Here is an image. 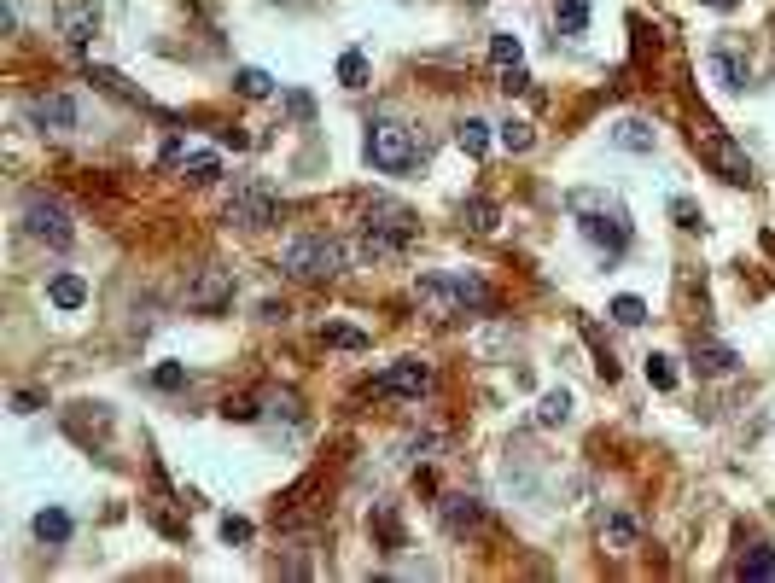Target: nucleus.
Listing matches in <instances>:
<instances>
[{
    "mask_svg": "<svg viewBox=\"0 0 775 583\" xmlns=\"http://www.w3.org/2000/svg\"><path fill=\"white\" fill-rule=\"evenodd\" d=\"M414 304L426 309L432 321H455V315H467V309H490V286L467 269H455V275H420L414 280Z\"/></svg>",
    "mask_w": 775,
    "mask_h": 583,
    "instance_id": "f257e3e1",
    "label": "nucleus"
},
{
    "mask_svg": "<svg viewBox=\"0 0 775 583\" xmlns=\"http://www.w3.org/2000/svg\"><path fill=\"white\" fill-rule=\"evenodd\" d=\"M414 240H420L414 210L391 205V199H373V205H368V222H362V257H368V263H385V257L408 251Z\"/></svg>",
    "mask_w": 775,
    "mask_h": 583,
    "instance_id": "f03ea898",
    "label": "nucleus"
},
{
    "mask_svg": "<svg viewBox=\"0 0 775 583\" xmlns=\"http://www.w3.org/2000/svg\"><path fill=\"white\" fill-rule=\"evenodd\" d=\"M280 269L298 280H338L344 275V245L327 240V234H298L280 251Z\"/></svg>",
    "mask_w": 775,
    "mask_h": 583,
    "instance_id": "7ed1b4c3",
    "label": "nucleus"
},
{
    "mask_svg": "<svg viewBox=\"0 0 775 583\" xmlns=\"http://www.w3.org/2000/svg\"><path fill=\"white\" fill-rule=\"evenodd\" d=\"M414 158H420V140H414L408 123H397V117L368 123V164H373V170L403 175V170H414Z\"/></svg>",
    "mask_w": 775,
    "mask_h": 583,
    "instance_id": "20e7f679",
    "label": "nucleus"
},
{
    "mask_svg": "<svg viewBox=\"0 0 775 583\" xmlns=\"http://www.w3.org/2000/svg\"><path fill=\"white\" fill-rule=\"evenodd\" d=\"M572 210H577V228H583V240L595 245V251H607V257H618V251L630 245V222H624V210H618V205H601V199L577 193V199H572Z\"/></svg>",
    "mask_w": 775,
    "mask_h": 583,
    "instance_id": "39448f33",
    "label": "nucleus"
},
{
    "mask_svg": "<svg viewBox=\"0 0 775 583\" xmlns=\"http://www.w3.org/2000/svg\"><path fill=\"white\" fill-rule=\"evenodd\" d=\"M274 216H280V193H274L263 175L234 181V193H228V222L234 228H269Z\"/></svg>",
    "mask_w": 775,
    "mask_h": 583,
    "instance_id": "423d86ee",
    "label": "nucleus"
},
{
    "mask_svg": "<svg viewBox=\"0 0 775 583\" xmlns=\"http://www.w3.org/2000/svg\"><path fill=\"white\" fill-rule=\"evenodd\" d=\"M24 234H30L35 245H53V251H65L70 245V210L59 205V199H47V193H30L24 199Z\"/></svg>",
    "mask_w": 775,
    "mask_h": 583,
    "instance_id": "0eeeda50",
    "label": "nucleus"
},
{
    "mask_svg": "<svg viewBox=\"0 0 775 583\" xmlns=\"http://www.w3.org/2000/svg\"><path fill=\"white\" fill-rule=\"evenodd\" d=\"M228 304H234V269H222V263L199 269L193 286H187V309L193 315H216V309H228Z\"/></svg>",
    "mask_w": 775,
    "mask_h": 583,
    "instance_id": "6e6552de",
    "label": "nucleus"
},
{
    "mask_svg": "<svg viewBox=\"0 0 775 583\" xmlns=\"http://www.w3.org/2000/svg\"><path fill=\"white\" fill-rule=\"evenodd\" d=\"M700 152H706V164L723 175V181H735V187H741V181H752V158H746L741 146H735V135H723V129H706V135H700Z\"/></svg>",
    "mask_w": 775,
    "mask_h": 583,
    "instance_id": "1a4fd4ad",
    "label": "nucleus"
},
{
    "mask_svg": "<svg viewBox=\"0 0 775 583\" xmlns=\"http://www.w3.org/2000/svg\"><path fill=\"white\" fill-rule=\"evenodd\" d=\"M53 24H59V35H65L70 47H88L100 35V6L94 0H59L53 6Z\"/></svg>",
    "mask_w": 775,
    "mask_h": 583,
    "instance_id": "9d476101",
    "label": "nucleus"
},
{
    "mask_svg": "<svg viewBox=\"0 0 775 583\" xmlns=\"http://www.w3.org/2000/svg\"><path fill=\"white\" fill-rule=\"evenodd\" d=\"M30 123L41 129V135H70V129L82 123V111H76L70 94H35V100H30Z\"/></svg>",
    "mask_w": 775,
    "mask_h": 583,
    "instance_id": "9b49d317",
    "label": "nucleus"
},
{
    "mask_svg": "<svg viewBox=\"0 0 775 583\" xmlns=\"http://www.w3.org/2000/svg\"><path fill=\"white\" fill-rule=\"evenodd\" d=\"M426 385H432L426 362H397V368H385V374L373 379V397H420Z\"/></svg>",
    "mask_w": 775,
    "mask_h": 583,
    "instance_id": "f8f14e48",
    "label": "nucleus"
},
{
    "mask_svg": "<svg viewBox=\"0 0 775 583\" xmlns=\"http://www.w3.org/2000/svg\"><path fill=\"white\" fill-rule=\"evenodd\" d=\"M601 543H607L612 554H636V549H641V525H636V514H624V508L601 514Z\"/></svg>",
    "mask_w": 775,
    "mask_h": 583,
    "instance_id": "ddd939ff",
    "label": "nucleus"
},
{
    "mask_svg": "<svg viewBox=\"0 0 775 583\" xmlns=\"http://www.w3.org/2000/svg\"><path fill=\"white\" fill-rule=\"evenodd\" d=\"M607 135H612V146H624V152H653V146H659V129H653L647 117H618Z\"/></svg>",
    "mask_w": 775,
    "mask_h": 583,
    "instance_id": "4468645a",
    "label": "nucleus"
},
{
    "mask_svg": "<svg viewBox=\"0 0 775 583\" xmlns=\"http://www.w3.org/2000/svg\"><path fill=\"white\" fill-rule=\"evenodd\" d=\"M478 519H484V508L472 502V496H443V525L461 537V531H478Z\"/></svg>",
    "mask_w": 775,
    "mask_h": 583,
    "instance_id": "2eb2a0df",
    "label": "nucleus"
},
{
    "mask_svg": "<svg viewBox=\"0 0 775 583\" xmlns=\"http://www.w3.org/2000/svg\"><path fill=\"white\" fill-rule=\"evenodd\" d=\"M47 298H53V309H82L88 304V280L82 275H53L47 280Z\"/></svg>",
    "mask_w": 775,
    "mask_h": 583,
    "instance_id": "dca6fc26",
    "label": "nucleus"
},
{
    "mask_svg": "<svg viewBox=\"0 0 775 583\" xmlns=\"http://www.w3.org/2000/svg\"><path fill=\"white\" fill-rule=\"evenodd\" d=\"M490 65H496V76L525 70V47H519V35H490Z\"/></svg>",
    "mask_w": 775,
    "mask_h": 583,
    "instance_id": "f3484780",
    "label": "nucleus"
},
{
    "mask_svg": "<svg viewBox=\"0 0 775 583\" xmlns=\"http://www.w3.org/2000/svg\"><path fill=\"white\" fill-rule=\"evenodd\" d=\"M711 76H717L723 88H746V76H752V65H746L741 53H729V47H717V53H711Z\"/></svg>",
    "mask_w": 775,
    "mask_h": 583,
    "instance_id": "a211bd4d",
    "label": "nucleus"
},
{
    "mask_svg": "<svg viewBox=\"0 0 775 583\" xmlns=\"http://www.w3.org/2000/svg\"><path fill=\"white\" fill-rule=\"evenodd\" d=\"M735 362H741V356H735V350H729V344H694V368H700V374H735Z\"/></svg>",
    "mask_w": 775,
    "mask_h": 583,
    "instance_id": "6ab92c4d",
    "label": "nucleus"
},
{
    "mask_svg": "<svg viewBox=\"0 0 775 583\" xmlns=\"http://www.w3.org/2000/svg\"><path fill=\"white\" fill-rule=\"evenodd\" d=\"M554 30H560V35H583V30H589V0H554Z\"/></svg>",
    "mask_w": 775,
    "mask_h": 583,
    "instance_id": "aec40b11",
    "label": "nucleus"
},
{
    "mask_svg": "<svg viewBox=\"0 0 775 583\" xmlns=\"http://www.w3.org/2000/svg\"><path fill=\"white\" fill-rule=\"evenodd\" d=\"M455 140H461V152H467V158H484V152H490V123H484V117H461Z\"/></svg>",
    "mask_w": 775,
    "mask_h": 583,
    "instance_id": "412c9836",
    "label": "nucleus"
},
{
    "mask_svg": "<svg viewBox=\"0 0 775 583\" xmlns=\"http://www.w3.org/2000/svg\"><path fill=\"white\" fill-rule=\"evenodd\" d=\"M181 175H187L193 187H210V181L222 175V158H216V152H187V158H181Z\"/></svg>",
    "mask_w": 775,
    "mask_h": 583,
    "instance_id": "4be33fe9",
    "label": "nucleus"
},
{
    "mask_svg": "<svg viewBox=\"0 0 775 583\" xmlns=\"http://www.w3.org/2000/svg\"><path fill=\"white\" fill-rule=\"evenodd\" d=\"M35 537L41 543H70V514L65 508H41L35 514Z\"/></svg>",
    "mask_w": 775,
    "mask_h": 583,
    "instance_id": "5701e85b",
    "label": "nucleus"
},
{
    "mask_svg": "<svg viewBox=\"0 0 775 583\" xmlns=\"http://www.w3.org/2000/svg\"><path fill=\"white\" fill-rule=\"evenodd\" d=\"M572 420V391H548L537 403V426H566Z\"/></svg>",
    "mask_w": 775,
    "mask_h": 583,
    "instance_id": "b1692460",
    "label": "nucleus"
},
{
    "mask_svg": "<svg viewBox=\"0 0 775 583\" xmlns=\"http://www.w3.org/2000/svg\"><path fill=\"white\" fill-rule=\"evenodd\" d=\"M234 82H239V94H245V100H269V94H274V76H269V70H257V65H245Z\"/></svg>",
    "mask_w": 775,
    "mask_h": 583,
    "instance_id": "393cba45",
    "label": "nucleus"
},
{
    "mask_svg": "<svg viewBox=\"0 0 775 583\" xmlns=\"http://www.w3.org/2000/svg\"><path fill=\"white\" fill-rule=\"evenodd\" d=\"M607 315L618 321V327H641V321H647V304H641L636 292H624V298H612Z\"/></svg>",
    "mask_w": 775,
    "mask_h": 583,
    "instance_id": "a878e982",
    "label": "nucleus"
},
{
    "mask_svg": "<svg viewBox=\"0 0 775 583\" xmlns=\"http://www.w3.org/2000/svg\"><path fill=\"white\" fill-rule=\"evenodd\" d=\"M338 82H344V88H368V59H362L356 47L338 59Z\"/></svg>",
    "mask_w": 775,
    "mask_h": 583,
    "instance_id": "bb28decb",
    "label": "nucleus"
},
{
    "mask_svg": "<svg viewBox=\"0 0 775 583\" xmlns=\"http://www.w3.org/2000/svg\"><path fill=\"white\" fill-rule=\"evenodd\" d=\"M531 140H537V135H531V123H525V117H507V123H502V146H507V152H531Z\"/></svg>",
    "mask_w": 775,
    "mask_h": 583,
    "instance_id": "cd10ccee",
    "label": "nucleus"
},
{
    "mask_svg": "<svg viewBox=\"0 0 775 583\" xmlns=\"http://www.w3.org/2000/svg\"><path fill=\"white\" fill-rule=\"evenodd\" d=\"M741 578H752V583H758V578H775V549H752V554H746V560H741Z\"/></svg>",
    "mask_w": 775,
    "mask_h": 583,
    "instance_id": "c85d7f7f",
    "label": "nucleus"
},
{
    "mask_svg": "<svg viewBox=\"0 0 775 583\" xmlns=\"http://www.w3.org/2000/svg\"><path fill=\"white\" fill-rule=\"evenodd\" d=\"M647 385H653V391H676V368H671V356H647Z\"/></svg>",
    "mask_w": 775,
    "mask_h": 583,
    "instance_id": "c756f323",
    "label": "nucleus"
},
{
    "mask_svg": "<svg viewBox=\"0 0 775 583\" xmlns=\"http://www.w3.org/2000/svg\"><path fill=\"white\" fill-rule=\"evenodd\" d=\"M467 228L472 234H490L496 228V205L490 199H467Z\"/></svg>",
    "mask_w": 775,
    "mask_h": 583,
    "instance_id": "7c9ffc66",
    "label": "nucleus"
},
{
    "mask_svg": "<svg viewBox=\"0 0 775 583\" xmlns=\"http://www.w3.org/2000/svg\"><path fill=\"white\" fill-rule=\"evenodd\" d=\"M152 385H158V391H181V385H187V368L164 362V368H152Z\"/></svg>",
    "mask_w": 775,
    "mask_h": 583,
    "instance_id": "2f4dec72",
    "label": "nucleus"
},
{
    "mask_svg": "<svg viewBox=\"0 0 775 583\" xmlns=\"http://www.w3.org/2000/svg\"><path fill=\"white\" fill-rule=\"evenodd\" d=\"M321 339H327V344H344V350H362V344H368L356 327H321Z\"/></svg>",
    "mask_w": 775,
    "mask_h": 583,
    "instance_id": "473e14b6",
    "label": "nucleus"
},
{
    "mask_svg": "<svg viewBox=\"0 0 775 583\" xmlns=\"http://www.w3.org/2000/svg\"><path fill=\"white\" fill-rule=\"evenodd\" d=\"M222 537H228V543H251V519H222Z\"/></svg>",
    "mask_w": 775,
    "mask_h": 583,
    "instance_id": "72a5a7b5",
    "label": "nucleus"
},
{
    "mask_svg": "<svg viewBox=\"0 0 775 583\" xmlns=\"http://www.w3.org/2000/svg\"><path fill=\"white\" fill-rule=\"evenodd\" d=\"M671 216H676V228H700V210L688 205V199H671Z\"/></svg>",
    "mask_w": 775,
    "mask_h": 583,
    "instance_id": "f704fd0d",
    "label": "nucleus"
},
{
    "mask_svg": "<svg viewBox=\"0 0 775 583\" xmlns=\"http://www.w3.org/2000/svg\"><path fill=\"white\" fill-rule=\"evenodd\" d=\"M222 414H228V420H251V397H228V403H222Z\"/></svg>",
    "mask_w": 775,
    "mask_h": 583,
    "instance_id": "c9c22d12",
    "label": "nucleus"
},
{
    "mask_svg": "<svg viewBox=\"0 0 775 583\" xmlns=\"http://www.w3.org/2000/svg\"><path fill=\"white\" fill-rule=\"evenodd\" d=\"M41 409V391H18V397H12V414H35Z\"/></svg>",
    "mask_w": 775,
    "mask_h": 583,
    "instance_id": "e433bc0d",
    "label": "nucleus"
},
{
    "mask_svg": "<svg viewBox=\"0 0 775 583\" xmlns=\"http://www.w3.org/2000/svg\"><path fill=\"white\" fill-rule=\"evenodd\" d=\"M706 6H735V0H706Z\"/></svg>",
    "mask_w": 775,
    "mask_h": 583,
    "instance_id": "4c0bfd02",
    "label": "nucleus"
}]
</instances>
